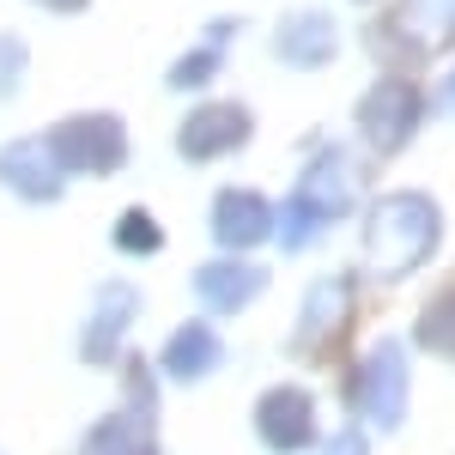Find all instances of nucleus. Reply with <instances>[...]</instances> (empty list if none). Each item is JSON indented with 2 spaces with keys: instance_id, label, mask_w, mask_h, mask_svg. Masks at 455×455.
Wrapping results in <instances>:
<instances>
[{
  "instance_id": "obj_1",
  "label": "nucleus",
  "mask_w": 455,
  "mask_h": 455,
  "mask_svg": "<svg viewBox=\"0 0 455 455\" xmlns=\"http://www.w3.org/2000/svg\"><path fill=\"white\" fill-rule=\"evenodd\" d=\"M437 249V207L401 188V195H383L371 207V225H364V255L383 280H407L425 255Z\"/></svg>"
},
{
  "instance_id": "obj_2",
  "label": "nucleus",
  "mask_w": 455,
  "mask_h": 455,
  "mask_svg": "<svg viewBox=\"0 0 455 455\" xmlns=\"http://www.w3.org/2000/svg\"><path fill=\"white\" fill-rule=\"evenodd\" d=\"M340 212H352V158L340 146H322L304 164V176H298V188H291V201L280 212V243L310 249Z\"/></svg>"
},
{
  "instance_id": "obj_3",
  "label": "nucleus",
  "mask_w": 455,
  "mask_h": 455,
  "mask_svg": "<svg viewBox=\"0 0 455 455\" xmlns=\"http://www.w3.org/2000/svg\"><path fill=\"white\" fill-rule=\"evenodd\" d=\"M352 407H358V419L377 425V431H395V425L407 419V352H401V340H377L358 358Z\"/></svg>"
},
{
  "instance_id": "obj_4",
  "label": "nucleus",
  "mask_w": 455,
  "mask_h": 455,
  "mask_svg": "<svg viewBox=\"0 0 455 455\" xmlns=\"http://www.w3.org/2000/svg\"><path fill=\"white\" fill-rule=\"evenodd\" d=\"M49 146H55V158H61L68 176H109V171H122V158H128V134H122L116 116H68L49 134Z\"/></svg>"
},
{
  "instance_id": "obj_5",
  "label": "nucleus",
  "mask_w": 455,
  "mask_h": 455,
  "mask_svg": "<svg viewBox=\"0 0 455 455\" xmlns=\"http://www.w3.org/2000/svg\"><path fill=\"white\" fill-rule=\"evenodd\" d=\"M419 116H425V92L413 79H377L358 98V128H364V140L377 146V152H401V146L413 140Z\"/></svg>"
},
{
  "instance_id": "obj_6",
  "label": "nucleus",
  "mask_w": 455,
  "mask_h": 455,
  "mask_svg": "<svg viewBox=\"0 0 455 455\" xmlns=\"http://www.w3.org/2000/svg\"><path fill=\"white\" fill-rule=\"evenodd\" d=\"M0 182L19 195V201H61V158H55V146L49 134H31V140H12L0 146Z\"/></svg>"
},
{
  "instance_id": "obj_7",
  "label": "nucleus",
  "mask_w": 455,
  "mask_h": 455,
  "mask_svg": "<svg viewBox=\"0 0 455 455\" xmlns=\"http://www.w3.org/2000/svg\"><path fill=\"white\" fill-rule=\"evenodd\" d=\"M255 437L267 443L274 455H298L304 443L315 437V407H310V395L304 388H267L261 401H255Z\"/></svg>"
},
{
  "instance_id": "obj_8",
  "label": "nucleus",
  "mask_w": 455,
  "mask_h": 455,
  "mask_svg": "<svg viewBox=\"0 0 455 455\" xmlns=\"http://www.w3.org/2000/svg\"><path fill=\"white\" fill-rule=\"evenodd\" d=\"M249 140V109L243 104H201L182 128H176V152L188 164H207V158H225Z\"/></svg>"
},
{
  "instance_id": "obj_9",
  "label": "nucleus",
  "mask_w": 455,
  "mask_h": 455,
  "mask_svg": "<svg viewBox=\"0 0 455 455\" xmlns=\"http://www.w3.org/2000/svg\"><path fill=\"white\" fill-rule=\"evenodd\" d=\"M140 315V291L122 280H104L98 285V304L85 315V334H79V352L92 358V364H109L116 352H122V334H128V322Z\"/></svg>"
},
{
  "instance_id": "obj_10",
  "label": "nucleus",
  "mask_w": 455,
  "mask_h": 455,
  "mask_svg": "<svg viewBox=\"0 0 455 455\" xmlns=\"http://www.w3.org/2000/svg\"><path fill=\"white\" fill-rule=\"evenodd\" d=\"M274 225H280V212L267 207L255 188H225V195L212 201V237H219V249H231V255L267 243Z\"/></svg>"
},
{
  "instance_id": "obj_11",
  "label": "nucleus",
  "mask_w": 455,
  "mask_h": 455,
  "mask_svg": "<svg viewBox=\"0 0 455 455\" xmlns=\"http://www.w3.org/2000/svg\"><path fill=\"white\" fill-rule=\"evenodd\" d=\"M334 49H340V25L328 12H315V6L285 12L280 31H274V55H280L285 68H328Z\"/></svg>"
},
{
  "instance_id": "obj_12",
  "label": "nucleus",
  "mask_w": 455,
  "mask_h": 455,
  "mask_svg": "<svg viewBox=\"0 0 455 455\" xmlns=\"http://www.w3.org/2000/svg\"><path fill=\"white\" fill-rule=\"evenodd\" d=\"M352 315V280L347 274H322V280L304 291V310H298V328H291V347L310 352L322 347L328 334H340Z\"/></svg>"
},
{
  "instance_id": "obj_13",
  "label": "nucleus",
  "mask_w": 455,
  "mask_h": 455,
  "mask_svg": "<svg viewBox=\"0 0 455 455\" xmlns=\"http://www.w3.org/2000/svg\"><path fill=\"white\" fill-rule=\"evenodd\" d=\"M383 31H395L401 49H419V55L450 49L455 43V0H401Z\"/></svg>"
},
{
  "instance_id": "obj_14",
  "label": "nucleus",
  "mask_w": 455,
  "mask_h": 455,
  "mask_svg": "<svg viewBox=\"0 0 455 455\" xmlns=\"http://www.w3.org/2000/svg\"><path fill=\"white\" fill-rule=\"evenodd\" d=\"M261 285H267V274L255 267V261H237V255H225V261H207L201 274H195V291H201V304L219 315L243 310V304H255L261 298Z\"/></svg>"
},
{
  "instance_id": "obj_15",
  "label": "nucleus",
  "mask_w": 455,
  "mask_h": 455,
  "mask_svg": "<svg viewBox=\"0 0 455 455\" xmlns=\"http://www.w3.org/2000/svg\"><path fill=\"white\" fill-rule=\"evenodd\" d=\"M219 358H225V347H219V334H212L207 322H182L171 340H164V371H171L176 383H201V377H212Z\"/></svg>"
},
{
  "instance_id": "obj_16",
  "label": "nucleus",
  "mask_w": 455,
  "mask_h": 455,
  "mask_svg": "<svg viewBox=\"0 0 455 455\" xmlns=\"http://www.w3.org/2000/svg\"><path fill=\"white\" fill-rule=\"evenodd\" d=\"M79 455H152V431L134 413H109V419H98L85 431Z\"/></svg>"
},
{
  "instance_id": "obj_17",
  "label": "nucleus",
  "mask_w": 455,
  "mask_h": 455,
  "mask_svg": "<svg viewBox=\"0 0 455 455\" xmlns=\"http://www.w3.org/2000/svg\"><path fill=\"white\" fill-rule=\"evenodd\" d=\"M419 347L455 358V291H443V298H431V304H425V315H419Z\"/></svg>"
},
{
  "instance_id": "obj_18",
  "label": "nucleus",
  "mask_w": 455,
  "mask_h": 455,
  "mask_svg": "<svg viewBox=\"0 0 455 455\" xmlns=\"http://www.w3.org/2000/svg\"><path fill=\"white\" fill-rule=\"evenodd\" d=\"M116 249H128V255H158L164 249V231H158V219L140 207H128L116 219Z\"/></svg>"
},
{
  "instance_id": "obj_19",
  "label": "nucleus",
  "mask_w": 455,
  "mask_h": 455,
  "mask_svg": "<svg viewBox=\"0 0 455 455\" xmlns=\"http://www.w3.org/2000/svg\"><path fill=\"white\" fill-rule=\"evenodd\" d=\"M212 73H219V49L207 43V49H188V55L171 68V85L176 92H195V85H207Z\"/></svg>"
},
{
  "instance_id": "obj_20",
  "label": "nucleus",
  "mask_w": 455,
  "mask_h": 455,
  "mask_svg": "<svg viewBox=\"0 0 455 455\" xmlns=\"http://www.w3.org/2000/svg\"><path fill=\"white\" fill-rule=\"evenodd\" d=\"M25 61H31V55H25V43H19L12 31H0V104L19 92V79H25Z\"/></svg>"
},
{
  "instance_id": "obj_21",
  "label": "nucleus",
  "mask_w": 455,
  "mask_h": 455,
  "mask_svg": "<svg viewBox=\"0 0 455 455\" xmlns=\"http://www.w3.org/2000/svg\"><path fill=\"white\" fill-rule=\"evenodd\" d=\"M322 455H371V443H364V431H352V425H347V431L328 437V450H322Z\"/></svg>"
},
{
  "instance_id": "obj_22",
  "label": "nucleus",
  "mask_w": 455,
  "mask_h": 455,
  "mask_svg": "<svg viewBox=\"0 0 455 455\" xmlns=\"http://www.w3.org/2000/svg\"><path fill=\"white\" fill-rule=\"evenodd\" d=\"M431 104L443 109V116H455V73H450V79H443V85H437V98H431Z\"/></svg>"
},
{
  "instance_id": "obj_23",
  "label": "nucleus",
  "mask_w": 455,
  "mask_h": 455,
  "mask_svg": "<svg viewBox=\"0 0 455 455\" xmlns=\"http://www.w3.org/2000/svg\"><path fill=\"white\" fill-rule=\"evenodd\" d=\"M43 6H55V12H79L85 0H43Z\"/></svg>"
}]
</instances>
